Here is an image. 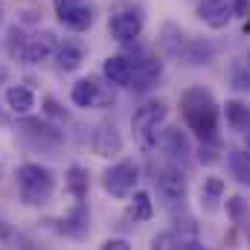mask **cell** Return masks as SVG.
<instances>
[{"instance_id": "6da1fadb", "label": "cell", "mask_w": 250, "mask_h": 250, "mask_svg": "<svg viewBox=\"0 0 250 250\" xmlns=\"http://www.w3.org/2000/svg\"><path fill=\"white\" fill-rule=\"evenodd\" d=\"M181 111L189 131H195L201 140H215L218 131V102L207 87H189L181 96Z\"/></svg>"}, {"instance_id": "7a4b0ae2", "label": "cell", "mask_w": 250, "mask_h": 250, "mask_svg": "<svg viewBox=\"0 0 250 250\" xmlns=\"http://www.w3.org/2000/svg\"><path fill=\"white\" fill-rule=\"evenodd\" d=\"M15 181H18V195L26 207H44V204H50V198L56 192V172L41 163L18 166Z\"/></svg>"}, {"instance_id": "3957f363", "label": "cell", "mask_w": 250, "mask_h": 250, "mask_svg": "<svg viewBox=\"0 0 250 250\" xmlns=\"http://www.w3.org/2000/svg\"><path fill=\"white\" fill-rule=\"evenodd\" d=\"M143 23H146V18H143V9H140L137 3H131V0H117V3L111 6L108 32H111L114 41H120V44L137 41V38L143 35Z\"/></svg>"}, {"instance_id": "277c9868", "label": "cell", "mask_w": 250, "mask_h": 250, "mask_svg": "<svg viewBox=\"0 0 250 250\" xmlns=\"http://www.w3.org/2000/svg\"><path fill=\"white\" fill-rule=\"evenodd\" d=\"M151 175H154V189H157V195H160L166 204H184V201H187L189 184H187V175L181 172L178 163H163V166H157Z\"/></svg>"}, {"instance_id": "5b68a950", "label": "cell", "mask_w": 250, "mask_h": 250, "mask_svg": "<svg viewBox=\"0 0 250 250\" xmlns=\"http://www.w3.org/2000/svg\"><path fill=\"white\" fill-rule=\"evenodd\" d=\"M137 181H140V169L134 160H120L102 175V187L114 198H131V192L137 189Z\"/></svg>"}, {"instance_id": "8992f818", "label": "cell", "mask_w": 250, "mask_h": 250, "mask_svg": "<svg viewBox=\"0 0 250 250\" xmlns=\"http://www.w3.org/2000/svg\"><path fill=\"white\" fill-rule=\"evenodd\" d=\"M59 23L70 32H87L93 26V9L87 0H53Z\"/></svg>"}, {"instance_id": "52a82bcc", "label": "cell", "mask_w": 250, "mask_h": 250, "mask_svg": "<svg viewBox=\"0 0 250 250\" xmlns=\"http://www.w3.org/2000/svg\"><path fill=\"white\" fill-rule=\"evenodd\" d=\"M166 114H169V108H166L163 99H148V102H143V105L134 111V117H131V128H134V134L143 137V134L157 131V125L166 120Z\"/></svg>"}, {"instance_id": "ba28073f", "label": "cell", "mask_w": 250, "mask_h": 250, "mask_svg": "<svg viewBox=\"0 0 250 250\" xmlns=\"http://www.w3.org/2000/svg\"><path fill=\"white\" fill-rule=\"evenodd\" d=\"M123 146L125 140L114 123H99L90 134V148H93L96 157H117L123 151Z\"/></svg>"}, {"instance_id": "9c48e42d", "label": "cell", "mask_w": 250, "mask_h": 250, "mask_svg": "<svg viewBox=\"0 0 250 250\" xmlns=\"http://www.w3.org/2000/svg\"><path fill=\"white\" fill-rule=\"evenodd\" d=\"M131 62H134V82L128 84V90H134V93H146V90H151L154 87V82L160 79V62L154 59V56H148V53H140V56H131Z\"/></svg>"}, {"instance_id": "30bf717a", "label": "cell", "mask_w": 250, "mask_h": 250, "mask_svg": "<svg viewBox=\"0 0 250 250\" xmlns=\"http://www.w3.org/2000/svg\"><path fill=\"white\" fill-rule=\"evenodd\" d=\"M56 35L53 32H41V35H32V38H26L23 41V47H21V53H18V59L26 64H41L47 62V59H53V53H56Z\"/></svg>"}, {"instance_id": "8fae6325", "label": "cell", "mask_w": 250, "mask_h": 250, "mask_svg": "<svg viewBox=\"0 0 250 250\" xmlns=\"http://www.w3.org/2000/svg\"><path fill=\"white\" fill-rule=\"evenodd\" d=\"M233 18V6L227 0H201L198 3V21L209 29H224Z\"/></svg>"}, {"instance_id": "7c38bea8", "label": "cell", "mask_w": 250, "mask_h": 250, "mask_svg": "<svg viewBox=\"0 0 250 250\" xmlns=\"http://www.w3.org/2000/svg\"><path fill=\"white\" fill-rule=\"evenodd\" d=\"M151 248H160V250H201V242L195 236V230H166V233H157L151 239Z\"/></svg>"}, {"instance_id": "4fadbf2b", "label": "cell", "mask_w": 250, "mask_h": 250, "mask_svg": "<svg viewBox=\"0 0 250 250\" xmlns=\"http://www.w3.org/2000/svg\"><path fill=\"white\" fill-rule=\"evenodd\" d=\"M157 146H160L172 160H189V154H192V143H189L187 131H181V128H166V131H160Z\"/></svg>"}, {"instance_id": "5bb4252c", "label": "cell", "mask_w": 250, "mask_h": 250, "mask_svg": "<svg viewBox=\"0 0 250 250\" xmlns=\"http://www.w3.org/2000/svg\"><path fill=\"white\" fill-rule=\"evenodd\" d=\"M102 73L111 84L128 87L134 82V62H131V56H108L102 62Z\"/></svg>"}, {"instance_id": "9a60e30c", "label": "cell", "mask_w": 250, "mask_h": 250, "mask_svg": "<svg viewBox=\"0 0 250 250\" xmlns=\"http://www.w3.org/2000/svg\"><path fill=\"white\" fill-rule=\"evenodd\" d=\"M53 59H56V67H59L62 73H73V70H79L82 62H84V47H82V41H70V38H64V41L56 44Z\"/></svg>"}, {"instance_id": "2e32d148", "label": "cell", "mask_w": 250, "mask_h": 250, "mask_svg": "<svg viewBox=\"0 0 250 250\" xmlns=\"http://www.w3.org/2000/svg\"><path fill=\"white\" fill-rule=\"evenodd\" d=\"M3 99H6V108L12 114H18V117H26L35 108V93L29 87H23V84H9L6 93H3Z\"/></svg>"}, {"instance_id": "e0dca14e", "label": "cell", "mask_w": 250, "mask_h": 250, "mask_svg": "<svg viewBox=\"0 0 250 250\" xmlns=\"http://www.w3.org/2000/svg\"><path fill=\"white\" fill-rule=\"evenodd\" d=\"M70 99H73V105L76 108H96L99 102H102V90H99V84H96V79H79L76 84H73V90H70Z\"/></svg>"}, {"instance_id": "ac0fdd59", "label": "cell", "mask_w": 250, "mask_h": 250, "mask_svg": "<svg viewBox=\"0 0 250 250\" xmlns=\"http://www.w3.org/2000/svg\"><path fill=\"white\" fill-rule=\"evenodd\" d=\"M62 224H64L62 233H64V236H70V239H84V236H87V230H90V227H87V224H90V215H87L84 201H79V204H76V209L64 218Z\"/></svg>"}, {"instance_id": "d6986e66", "label": "cell", "mask_w": 250, "mask_h": 250, "mask_svg": "<svg viewBox=\"0 0 250 250\" xmlns=\"http://www.w3.org/2000/svg\"><path fill=\"white\" fill-rule=\"evenodd\" d=\"M187 41L189 38L181 32V26H175V23H163V29H160V47H163V53H166L169 59H181Z\"/></svg>"}, {"instance_id": "ffe728a7", "label": "cell", "mask_w": 250, "mask_h": 250, "mask_svg": "<svg viewBox=\"0 0 250 250\" xmlns=\"http://www.w3.org/2000/svg\"><path fill=\"white\" fill-rule=\"evenodd\" d=\"M154 215V204H151V195L148 192H131V201H128V218L143 224Z\"/></svg>"}, {"instance_id": "44dd1931", "label": "cell", "mask_w": 250, "mask_h": 250, "mask_svg": "<svg viewBox=\"0 0 250 250\" xmlns=\"http://www.w3.org/2000/svg\"><path fill=\"white\" fill-rule=\"evenodd\" d=\"M212 56H215V47H212V44H204V41H195V38H189L187 47H184V53H181V62H184V64H192V67H198V64H207Z\"/></svg>"}, {"instance_id": "7402d4cb", "label": "cell", "mask_w": 250, "mask_h": 250, "mask_svg": "<svg viewBox=\"0 0 250 250\" xmlns=\"http://www.w3.org/2000/svg\"><path fill=\"white\" fill-rule=\"evenodd\" d=\"M224 117H227V125L233 131H250V105L239 102V99H230L224 105Z\"/></svg>"}, {"instance_id": "603a6c76", "label": "cell", "mask_w": 250, "mask_h": 250, "mask_svg": "<svg viewBox=\"0 0 250 250\" xmlns=\"http://www.w3.org/2000/svg\"><path fill=\"white\" fill-rule=\"evenodd\" d=\"M227 169L239 184H250V151H245V148L227 151Z\"/></svg>"}, {"instance_id": "cb8c5ba5", "label": "cell", "mask_w": 250, "mask_h": 250, "mask_svg": "<svg viewBox=\"0 0 250 250\" xmlns=\"http://www.w3.org/2000/svg\"><path fill=\"white\" fill-rule=\"evenodd\" d=\"M64 187L76 201H84L87 198V169L84 166H70L67 175H64Z\"/></svg>"}, {"instance_id": "d4e9b609", "label": "cell", "mask_w": 250, "mask_h": 250, "mask_svg": "<svg viewBox=\"0 0 250 250\" xmlns=\"http://www.w3.org/2000/svg\"><path fill=\"white\" fill-rule=\"evenodd\" d=\"M218 201H224V181L209 175V178H204V187H201V207H207L212 212V209H218Z\"/></svg>"}, {"instance_id": "484cf974", "label": "cell", "mask_w": 250, "mask_h": 250, "mask_svg": "<svg viewBox=\"0 0 250 250\" xmlns=\"http://www.w3.org/2000/svg\"><path fill=\"white\" fill-rule=\"evenodd\" d=\"M21 131L32 134V137H38V140H50V143H59V140H62V134H59L50 123H44V120H29V117H23V120H21Z\"/></svg>"}, {"instance_id": "4316f807", "label": "cell", "mask_w": 250, "mask_h": 250, "mask_svg": "<svg viewBox=\"0 0 250 250\" xmlns=\"http://www.w3.org/2000/svg\"><path fill=\"white\" fill-rule=\"evenodd\" d=\"M198 160H201V163H207V166L218 163V143H215V140H201V148H198Z\"/></svg>"}, {"instance_id": "83f0119b", "label": "cell", "mask_w": 250, "mask_h": 250, "mask_svg": "<svg viewBox=\"0 0 250 250\" xmlns=\"http://www.w3.org/2000/svg\"><path fill=\"white\" fill-rule=\"evenodd\" d=\"M230 79H233V87L239 90H250V70L245 62H239L233 70H230Z\"/></svg>"}, {"instance_id": "f1b7e54d", "label": "cell", "mask_w": 250, "mask_h": 250, "mask_svg": "<svg viewBox=\"0 0 250 250\" xmlns=\"http://www.w3.org/2000/svg\"><path fill=\"white\" fill-rule=\"evenodd\" d=\"M227 212H230V218H233V221H242V218H245V212H248L245 198H239V195L227 198Z\"/></svg>"}, {"instance_id": "f546056e", "label": "cell", "mask_w": 250, "mask_h": 250, "mask_svg": "<svg viewBox=\"0 0 250 250\" xmlns=\"http://www.w3.org/2000/svg\"><path fill=\"white\" fill-rule=\"evenodd\" d=\"M102 248H105V250H128L131 245H128L125 239H105V242H102Z\"/></svg>"}, {"instance_id": "4dcf8cb0", "label": "cell", "mask_w": 250, "mask_h": 250, "mask_svg": "<svg viewBox=\"0 0 250 250\" xmlns=\"http://www.w3.org/2000/svg\"><path fill=\"white\" fill-rule=\"evenodd\" d=\"M44 108H47V114H50V117H64V111L59 108V102H56V99H44Z\"/></svg>"}, {"instance_id": "1f68e13d", "label": "cell", "mask_w": 250, "mask_h": 250, "mask_svg": "<svg viewBox=\"0 0 250 250\" xmlns=\"http://www.w3.org/2000/svg\"><path fill=\"white\" fill-rule=\"evenodd\" d=\"M236 12L245 15V12H248V0H236Z\"/></svg>"}, {"instance_id": "d6a6232c", "label": "cell", "mask_w": 250, "mask_h": 250, "mask_svg": "<svg viewBox=\"0 0 250 250\" xmlns=\"http://www.w3.org/2000/svg\"><path fill=\"white\" fill-rule=\"evenodd\" d=\"M245 64H248V70H250V50H248V56H245Z\"/></svg>"}]
</instances>
